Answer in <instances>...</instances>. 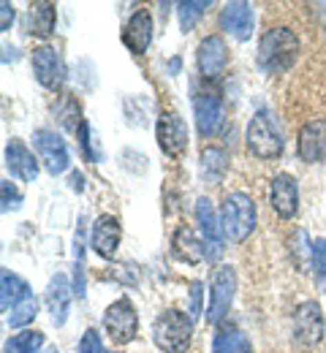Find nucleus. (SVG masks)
<instances>
[{
	"label": "nucleus",
	"mask_w": 326,
	"mask_h": 353,
	"mask_svg": "<svg viewBox=\"0 0 326 353\" xmlns=\"http://www.w3.org/2000/svg\"><path fill=\"white\" fill-rule=\"evenodd\" d=\"M0 196H3V212H11V210H19L25 196L19 193V188L11 182V179H3L0 185Z\"/></svg>",
	"instance_id": "31"
},
{
	"label": "nucleus",
	"mask_w": 326,
	"mask_h": 353,
	"mask_svg": "<svg viewBox=\"0 0 326 353\" xmlns=\"http://www.w3.org/2000/svg\"><path fill=\"white\" fill-rule=\"evenodd\" d=\"M68 188L77 190V193L85 190V176H82V172H71V174H68Z\"/></svg>",
	"instance_id": "36"
},
{
	"label": "nucleus",
	"mask_w": 326,
	"mask_h": 353,
	"mask_svg": "<svg viewBox=\"0 0 326 353\" xmlns=\"http://www.w3.org/2000/svg\"><path fill=\"white\" fill-rule=\"evenodd\" d=\"M196 65H198V74L204 79H212V82L226 74L229 46H226L221 33H210V36L201 39V44L196 49Z\"/></svg>",
	"instance_id": "10"
},
{
	"label": "nucleus",
	"mask_w": 326,
	"mask_h": 353,
	"mask_svg": "<svg viewBox=\"0 0 326 353\" xmlns=\"http://www.w3.org/2000/svg\"><path fill=\"white\" fill-rule=\"evenodd\" d=\"M226 169H229L226 152H223L221 147H204V152H201V172H204V176H207L212 185H218V182L223 179Z\"/></svg>",
	"instance_id": "26"
},
{
	"label": "nucleus",
	"mask_w": 326,
	"mask_h": 353,
	"mask_svg": "<svg viewBox=\"0 0 326 353\" xmlns=\"http://www.w3.org/2000/svg\"><path fill=\"white\" fill-rule=\"evenodd\" d=\"M101 329L114 345H131L139 334V312L131 305V299L123 296V299L112 302L103 312Z\"/></svg>",
	"instance_id": "5"
},
{
	"label": "nucleus",
	"mask_w": 326,
	"mask_h": 353,
	"mask_svg": "<svg viewBox=\"0 0 326 353\" xmlns=\"http://www.w3.org/2000/svg\"><path fill=\"white\" fill-rule=\"evenodd\" d=\"M6 169H8V174L14 176V179H19V182H36V176H39V158L28 150L25 141L11 139L6 144Z\"/></svg>",
	"instance_id": "17"
},
{
	"label": "nucleus",
	"mask_w": 326,
	"mask_h": 353,
	"mask_svg": "<svg viewBox=\"0 0 326 353\" xmlns=\"http://www.w3.org/2000/svg\"><path fill=\"white\" fill-rule=\"evenodd\" d=\"M77 136H79V147H82L85 161L95 163V161L101 158V152H95V150H93V131H90V125H88V123H82V128L77 131Z\"/></svg>",
	"instance_id": "32"
},
{
	"label": "nucleus",
	"mask_w": 326,
	"mask_h": 353,
	"mask_svg": "<svg viewBox=\"0 0 326 353\" xmlns=\"http://www.w3.org/2000/svg\"><path fill=\"white\" fill-rule=\"evenodd\" d=\"M54 22H57L54 3H30L25 14V33L36 39H49L54 33Z\"/></svg>",
	"instance_id": "21"
},
{
	"label": "nucleus",
	"mask_w": 326,
	"mask_h": 353,
	"mask_svg": "<svg viewBox=\"0 0 326 353\" xmlns=\"http://www.w3.org/2000/svg\"><path fill=\"white\" fill-rule=\"evenodd\" d=\"M172 250H174V256H177L180 261H185V264H198V261L207 259L204 242H201V239L196 236V231L187 228V225H180V228L174 231V236H172Z\"/></svg>",
	"instance_id": "22"
},
{
	"label": "nucleus",
	"mask_w": 326,
	"mask_h": 353,
	"mask_svg": "<svg viewBox=\"0 0 326 353\" xmlns=\"http://www.w3.org/2000/svg\"><path fill=\"white\" fill-rule=\"evenodd\" d=\"M44 353H60V351H57V348H47Z\"/></svg>",
	"instance_id": "37"
},
{
	"label": "nucleus",
	"mask_w": 326,
	"mask_h": 353,
	"mask_svg": "<svg viewBox=\"0 0 326 353\" xmlns=\"http://www.w3.org/2000/svg\"><path fill=\"white\" fill-rule=\"evenodd\" d=\"M210 6H212V3H207V0H187V3H180V6H177L183 33H190V30L198 25V19L207 14Z\"/></svg>",
	"instance_id": "28"
},
{
	"label": "nucleus",
	"mask_w": 326,
	"mask_h": 353,
	"mask_svg": "<svg viewBox=\"0 0 326 353\" xmlns=\"http://www.w3.org/2000/svg\"><path fill=\"white\" fill-rule=\"evenodd\" d=\"M155 139L163 155L169 158H180L187 150V125L177 112H161L158 123H155Z\"/></svg>",
	"instance_id": "11"
},
{
	"label": "nucleus",
	"mask_w": 326,
	"mask_h": 353,
	"mask_svg": "<svg viewBox=\"0 0 326 353\" xmlns=\"http://www.w3.org/2000/svg\"><path fill=\"white\" fill-rule=\"evenodd\" d=\"M44 332H36V329H22L17 334H11L3 345V353H39L44 348Z\"/></svg>",
	"instance_id": "25"
},
{
	"label": "nucleus",
	"mask_w": 326,
	"mask_h": 353,
	"mask_svg": "<svg viewBox=\"0 0 326 353\" xmlns=\"http://www.w3.org/2000/svg\"><path fill=\"white\" fill-rule=\"evenodd\" d=\"M30 65H33L36 82L44 90H49V92H57L65 85V65H63V57H60V52L54 46H36L33 54H30Z\"/></svg>",
	"instance_id": "9"
},
{
	"label": "nucleus",
	"mask_w": 326,
	"mask_h": 353,
	"mask_svg": "<svg viewBox=\"0 0 326 353\" xmlns=\"http://www.w3.org/2000/svg\"><path fill=\"white\" fill-rule=\"evenodd\" d=\"M123 44L134 54H144L150 49V44H152V17L147 8H136L128 17V22L123 28Z\"/></svg>",
	"instance_id": "19"
},
{
	"label": "nucleus",
	"mask_w": 326,
	"mask_h": 353,
	"mask_svg": "<svg viewBox=\"0 0 326 353\" xmlns=\"http://www.w3.org/2000/svg\"><path fill=\"white\" fill-rule=\"evenodd\" d=\"M193 117H196V131L201 139H212L223 128V101L218 92H196L193 98Z\"/></svg>",
	"instance_id": "13"
},
{
	"label": "nucleus",
	"mask_w": 326,
	"mask_h": 353,
	"mask_svg": "<svg viewBox=\"0 0 326 353\" xmlns=\"http://www.w3.org/2000/svg\"><path fill=\"white\" fill-rule=\"evenodd\" d=\"M269 201L280 221H294L299 215V182L288 172H280L272 176L269 185Z\"/></svg>",
	"instance_id": "15"
},
{
	"label": "nucleus",
	"mask_w": 326,
	"mask_h": 353,
	"mask_svg": "<svg viewBox=\"0 0 326 353\" xmlns=\"http://www.w3.org/2000/svg\"><path fill=\"white\" fill-rule=\"evenodd\" d=\"M196 223L201 228V242H204V250H207V261H218L223 256L226 234H223V223H221L212 201L207 196H201L196 201Z\"/></svg>",
	"instance_id": "7"
},
{
	"label": "nucleus",
	"mask_w": 326,
	"mask_h": 353,
	"mask_svg": "<svg viewBox=\"0 0 326 353\" xmlns=\"http://www.w3.org/2000/svg\"><path fill=\"white\" fill-rule=\"evenodd\" d=\"M120 239H123V225H120V221L114 215L95 218L93 225H90V248H93L95 256L112 261L117 256Z\"/></svg>",
	"instance_id": "16"
},
{
	"label": "nucleus",
	"mask_w": 326,
	"mask_h": 353,
	"mask_svg": "<svg viewBox=\"0 0 326 353\" xmlns=\"http://www.w3.org/2000/svg\"><path fill=\"white\" fill-rule=\"evenodd\" d=\"M36 315H39V299L30 294V296H25L22 302H17L14 307L6 312V323H8L11 329H22V326L33 323Z\"/></svg>",
	"instance_id": "27"
},
{
	"label": "nucleus",
	"mask_w": 326,
	"mask_h": 353,
	"mask_svg": "<svg viewBox=\"0 0 326 353\" xmlns=\"http://www.w3.org/2000/svg\"><path fill=\"white\" fill-rule=\"evenodd\" d=\"M33 147L39 150V161L44 163L52 176L63 174L71 169V155H68V147L63 141L60 133H54L52 128H39L33 133Z\"/></svg>",
	"instance_id": "8"
},
{
	"label": "nucleus",
	"mask_w": 326,
	"mask_h": 353,
	"mask_svg": "<svg viewBox=\"0 0 326 353\" xmlns=\"http://www.w3.org/2000/svg\"><path fill=\"white\" fill-rule=\"evenodd\" d=\"M74 285L68 283V277L63 272H57L47 285V310H49V318L54 326H63L68 321V310H71V299H74Z\"/></svg>",
	"instance_id": "18"
},
{
	"label": "nucleus",
	"mask_w": 326,
	"mask_h": 353,
	"mask_svg": "<svg viewBox=\"0 0 326 353\" xmlns=\"http://www.w3.org/2000/svg\"><path fill=\"white\" fill-rule=\"evenodd\" d=\"M221 28L236 41H247L253 33V8L250 3H226L221 11Z\"/></svg>",
	"instance_id": "20"
},
{
	"label": "nucleus",
	"mask_w": 326,
	"mask_h": 353,
	"mask_svg": "<svg viewBox=\"0 0 326 353\" xmlns=\"http://www.w3.org/2000/svg\"><path fill=\"white\" fill-rule=\"evenodd\" d=\"M296 155L302 163L326 161V117H310L296 133Z\"/></svg>",
	"instance_id": "14"
},
{
	"label": "nucleus",
	"mask_w": 326,
	"mask_h": 353,
	"mask_svg": "<svg viewBox=\"0 0 326 353\" xmlns=\"http://www.w3.org/2000/svg\"><path fill=\"white\" fill-rule=\"evenodd\" d=\"M33 291L28 288V283L19 274H14L11 269H3L0 272V307H3V312H8L17 302H22Z\"/></svg>",
	"instance_id": "23"
},
{
	"label": "nucleus",
	"mask_w": 326,
	"mask_h": 353,
	"mask_svg": "<svg viewBox=\"0 0 326 353\" xmlns=\"http://www.w3.org/2000/svg\"><path fill=\"white\" fill-rule=\"evenodd\" d=\"M310 269H313L316 291H318V294H326V239L324 236L313 239V261H310Z\"/></svg>",
	"instance_id": "29"
},
{
	"label": "nucleus",
	"mask_w": 326,
	"mask_h": 353,
	"mask_svg": "<svg viewBox=\"0 0 326 353\" xmlns=\"http://www.w3.org/2000/svg\"><path fill=\"white\" fill-rule=\"evenodd\" d=\"M212 353H250V340L236 326L221 329L212 340Z\"/></svg>",
	"instance_id": "24"
},
{
	"label": "nucleus",
	"mask_w": 326,
	"mask_h": 353,
	"mask_svg": "<svg viewBox=\"0 0 326 353\" xmlns=\"http://www.w3.org/2000/svg\"><path fill=\"white\" fill-rule=\"evenodd\" d=\"M77 353H106L103 351V343H101V334L98 329H88L79 340V351Z\"/></svg>",
	"instance_id": "33"
},
{
	"label": "nucleus",
	"mask_w": 326,
	"mask_h": 353,
	"mask_svg": "<svg viewBox=\"0 0 326 353\" xmlns=\"http://www.w3.org/2000/svg\"><path fill=\"white\" fill-rule=\"evenodd\" d=\"M221 223H223V234L226 239L234 245H242L253 231H256V223H258V212H256V204L247 193L242 190H234L223 199V210H221Z\"/></svg>",
	"instance_id": "4"
},
{
	"label": "nucleus",
	"mask_w": 326,
	"mask_h": 353,
	"mask_svg": "<svg viewBox=\"0 0 326 353\" xmlns=\"http://www.w3.org/2000/svg\"><path fill=\"white\" fill-rule=\"evenodd\" d=\"M299 52H302V44H299V36L291 30V28H269L261 41H258V68L269 77H278V74H285L294 68V63L299 60Z\"/></svg>",
	"instance_id": "1"
},
{
	"label": "nucleus",
	"mask_w": 326,
	"mask_h": 353,
	"mask_svg": "<svg viewBox=\"0 0 326 353\" xmlns=\"http://www.w3.org/2000/svg\"><path fill=\"white\" fill-rule=\"evenodd\" d=\"M326 332V321L324 312H321V305L307 299V302H299L296 310H294V337L302 343V345H318L324 340Z\"/></svg>",
	"instance_id": "12"
},
{
	"label": "nucleus",
	"mask_w": 326,
	"mask_h": 353,
	"mask_svg": "<svg viewBox=\"0 0 326 353\" xmlns=\"http://www.w3.org/2000/svg\"><path fill=\"white\" fill-rule=\"evenodd\" d=\"M245 141L253 158L258 161H275L285 150V139H283V128H280L278 117L269 109H258L245 131Z\"/></svg>",
	"instance_id": "2"
},
{
	"label": "nucleus",
	"mask_w": 326,
	"mask_h": 353,
	"mask_svg": "<svg viewBox=\"0 0 326 353\" xmlns=\"http://www.w3.org/2000/svg\"><path fill=\"white\" fill-rule=\"evenodd\" d=\"M201 288H204L201 280H193L190 283V318H198L201 315Z\"/></svg>",
	"instance_id": "34"
},
{
	"label": "nucleus",
	"mask_w": 326,
	"mask_h": 353,
	"mask_svg": "<svg viewBox=\"0 0 326 353\" xmlns=\"http://www.w3.org/2000/svg\"><path fill=\"white\" fill-rule=\"evenodd\" d=\"M234 294H236V272L234 266H218L212 272V283H210V307H207V323H221L234 305Z\"/></svg>",
	"instance_id": "6"
},
{
	"label": "nucleus",
	"mask_w": 326,
	"mask_h": 353,
	"mask_svg": "<svg viewBox=\"0 0 326 353\" xmlns=\"http://www.w3.org/2000/svg\"><path fill=\"white\" fill-rule=\"evenodd\" d=\"M193 340V318L180 310H163L152 321V343L163 353H185Z\"/></svg>",
	"instance_id": "3"
},
{
	"label": "nucleus",
	"mask_w": 326,
	"mask_h": 353,
	"mask_svg": "<svg viewBox=\"0 0 326 353\" xmlns=\"http://www.w3.org/2000/svg\"><path fill=\"white\" fill-rule=\"evenodd\" d=\"M57 120H60V125L65 128V131H79L82 128V117H79V103L74 101V98H63L60 103H57Z\"/></svg>",
	"instance_id": "30"
},
{
	"label": "nucleus",
	"mask_w": 326,
	"mask_h": 353,
	"mask_svg": "<svg viewBox=\"0 0 326 353\" xmlns=\"http://www.w3.org/2000/svg\"><path fill=\"white\" fill-rule=\"evenodd\" d=\"M14 17H17V14H14V6H11L8 0H6V3H0V30H3V33H8V30H11Z\"/></svg>",
	"instance_id": "35"
}]
</instances>
